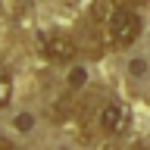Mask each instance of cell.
<instances>
[{"mask_svg":"<svg viewBox=\"0 0 150 150\" xmlns=\"http://www.w3.org/2000/svg\"><path fill=\"white\" fill-rule=\"evenodd\" d=\"M138 35H141V16H138V9L119 3V6L112 9V16L106 19V25H103L106 44L116 47V50H122V47H131V44H134Z\"/></svg>","mask_w":150,"mask_h":150,"instance_id":"6da1fadb","label":"cell"},{"mask_svg":"<svg viewBox=\"0 0 150 150\" xmlns=\"http://www.w3.org/2000/svg\"><path fill=\"white\" fill-rule=\"evenodd\" d=\"M97 125L106 134H122L131 125V106L125 100H106L97 112Z\"/></svg>","mask_w":150,"mask_h":150,"instance_id":"7a4b0ae2","label":"cell"},{"mask_svg":"<svg viewBox=\"0 0 150 150\" xmlns=\"http://www.w3.org/2000/svg\"><path fill=\"white\" fill-rule=\"evenodd\" d=\"M41 53L50 63H72L75 53H78V47H75L72 38H66V35H47L41 41Z\"/></svg>","mask_w":150,"mask_h":150,"instance_id":"3957f363","label":"cell"},{"mask_svg":"<svg viewBox=\"0 0 150 150\" xmlns=\"http://www.w3.org/2000/svg\"><path fill=\"white\" fill-rule=\"evenodd\" d=\"M9 100H13V78H9V72L0 66V110H3Z\"/></svg>","mask_w":150,"mask_h":150,"instance_id":"277c9868","label":"cell"},{"mask_svg":"<svg viewBox=\"0 0 150 150\" xmlns=\"http://www.w3.org/2000/svg\"><path fill=\"white\" fill-rule=\"evenodd\" d=\"M31 122H35V119H31L28 112H22V116H16V128L19 131H31Z\"/></svg>","mask_w":150,"mask_h":150,"instance_id":"5b68a950","label":"cell"},{"mask_svg":"<svg viewBox=\"0 0 150 150\" xmlns=\"http://www.w3.org/2000/svg\"><path fill=\"white\" fill-rule=\"evenodd\" d=\"M138 150H150V147H138Z\"/></svg>","mask_w":150,"mask_h":150,"instance_id":"8992f818","label":"cell"},{"mask_svg":"<svg viewBox=\"0 0 150 150\" xmlns=\"http://www.w3.org/2000/svg\"><path fill=\"white\" fill-rule=\"evenodd\" d=\"M138 3H144V0H138Z\"/></svg>","mask_w":150,"mask_h":150,"instance_id":"52a82bcc","label":"cell"}]
</instances>
